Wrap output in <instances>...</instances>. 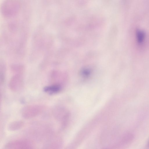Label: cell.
Instances as JSON below:
<instances>
[{"label":"cell","instance_id":"cell-1","mask_svg":"<svg viewBox=\"0 0 149 149\" xmlns=\"http://www.w3.org/2000/svg\"><path fill=\"white\" fill-rule=\"evenodd\" d=\"M45 107L40 104H31L26 106L22 109L21 114L24 118L29 119L35 117L45 110Z\"/></svg>","mask_w":149,"mask_h":149},{"label":"cell","instance_id":"cell-2","mask_svg":"<svg viewBox=\"0 0 149 149\" xmlns=\"http://www.w3.org/2000/svg\"><path fill=\"white\" fill-rule=\"evenodd\" d=\"M9 86L10 90L13 92H18L22 90L24 86L22 74H15L11 78Z\"/></svg>","mask_w":149,"mask_h":149},{"label":"cell","instance_id":"cell-3","mask_svg":"<svg viewBox=\"0 0 149 149\" xmlns=\"http://www.w3.org/2000/svg\"><path fill=\"white\" fill-rule=\"evenodd\" d=\"M6 149H32L31 146L25 141H17L9 143Z\"/></svg>","mask_w":149,"mask_h":149},{"label":"cell","instance_id":"cell-4","mask_svg":"<svg viewBox=\"0 0 149 149\" xmlns=\"http://www.w3.org/2000/svg\"><path fill=\"white\" fill-rule=\"evenodd\" d=\"M62 89L61 84H55L45 86L43 90L44 92L49 94L53 95L60 92Z\"/></svg>","mask_w":149,"mask_h":149},{"label":"cell","instance_id":"cell-5","mask_svg":"<svg viewBox=\"0 0 149 149\" xmlns=\"http://www.w3.org/2000/svg\"><path fill=\"white\" fill-rule=\"evenodd\" d=\"M23 124V122L22 121H15L12 122L9 125V128L10 130H16L21 127Z\"/></svg>","mask_w":149,"mask_h":149},{"label":"cell","instance_id":"cell-6","mask_svg":"<svg viewBox=\"0 0 149 149\" xmlns=\"http://www.w3.org/2000/svg\"><path fill=\"white\" fill-rule=\"evenodd\" d=\"M11 69L15 74H23L24 71V68L21 65H14L11 66Z\"/></svg>","mask_w":149,"mask_h":149},{"label":"cell","instance_id":"cell-7","mask_svg":"<svg viewBox=\"0 0 149 149\" xmlns=\"http://www.w3.org/2000/svg\"><path fill=\"white\" fill-rule=\"evenodd\" d=\"M6 68L5 66L2 65H1L0 69V84L1 85L3 84L5 79Z\"/></svg>","mask_w":149,"mask_h":149},{"label":"cell","instance_id":"cell-8","mask_svg":"<svg viewBox=\"0 0 149 149\" xmlns=\"http://www.w3.org/2000/svg\"><path fill=\"white\" fill-rule=\"evenodd\" d=\"M90 73L89 70H85L83 71L82 73L84 76L88 75Z\"/></svg>","mask_w":149,"mask_h":149},{"label":"cell","instance_id":"cell-9","mask_svg":"<svg viewBox=\"0 0 149 149\" xmlns=\"http://www.w3.org/2000/svg\"><path fill=\"white\" fill-rule=\"evenodd\" d=\"M148 145L149 146V142H148Z\"/></svg>","mask_w":149,"mask_h":149},{"label":"cell","instance_id":"cell-10","mask_svg":"<svg viewBox=\"0 0 149 149\" xmlns=\"http://www.w3.org/2000/svg\"><path fill=\"white\" fill-rule=\"evenodd\" d=\"M104 149H107V148H104Z\"/></svg>","mask_w":149,"mask_h":149}]
</instances>
